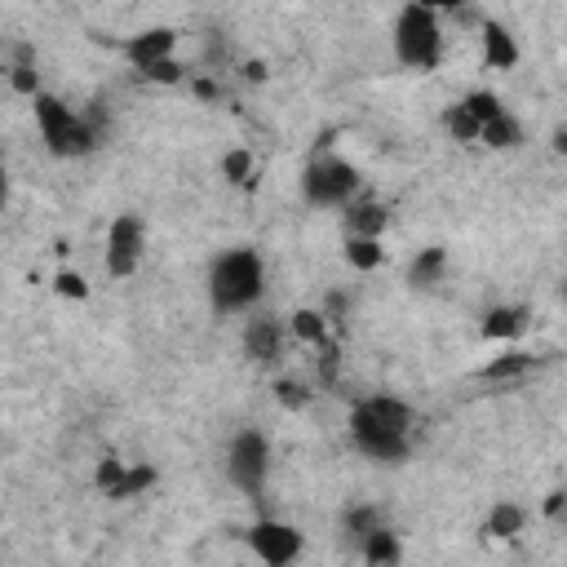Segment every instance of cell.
Segmentation results:
<instances>
[{"label":"cell","mask_w":567,"mask_h":567,"mask_svg":"<svg viewBox=\"0 0 567 567\" xmlns=\"http://www.w3.org/2000/svg\"><path fill=\"white\" fill-rule=\"evenodd\" d=\"M408 430H412V408L390 395L364 399L350 412V439L359 452L377 461H404L408 457Z\"/></svg>","instance_id":"1"},{"label":"cell","mask_w":567,"mask_h":567,"mask_svg":"<svg viewBox=\"0 0 567 567\" xmlns=\"http://www.w3.org/2000/svg\"><path fill=\"white\" fill-rule=\"evenodd\" d=\"M262 284H266V271H262V257L253 249L222 253L209 275V293L218 311H244V306H253L262 297Z\"/></svg>","instance_id":"2"},{"label":"cell","mask_w":567,"mask_h":567,"mask_svg":"<svg viewBox=\"0 0 567 567\" xmlns=\"http://www.w3.org/2000/svg\"><path fill=\"white\" fill-rule=\"evenodd\" d=\"M36 120H40V133H45L54 156H89V151L102 142V120L98 116L80 120L76 111L63 107V102L49 98V94L36 98Z\"/></svg>","instance_id":"3"},{"label":"cell","mask_w":567,"mask_h":567,"mask_svg":"<svg viewBox=\"0 0 567 567\" xmlns=\"http://www.w3.org/2000/svg\"><path fill=\"white\" fill-rule=\"evenodd\" d=\"M395 54L404 67L430 71L443 58V32H439V14L430 5H404L395 18Z\"/></svg>","instance_id":"4"},{"label":"cell","mask_w":567,"mask_h":567,"mask_svg":"<svg viewBox=\"0 0 567 567\" xmlns=\"http://www.w3.org/2000/svg\"><path fill=\"white\" fill-rule=\"evenodd\" d=\"M302 191L311 204H355L359 173H355V164H346L337 156H315L302 178Z\"/></svg>","instance_id":"5"},{"label":"cell","mask_w":567,"mask_h":567,"mask_svg":"<svg viewBox=\"0 0 567 567\" xmlns=\"http://www.w3.org/2000/svg\"><path fill=\"white\" fill-rule=\"evenodd\" d=\"M226 470H231L235 488L257 497L266 483V470H271V452H266V439L257 435V430H244V435H235L231 443V457H226Z\"/></svg>","instance_id":"6"},{"label":"cell","mask_w":567,"mask_h":567,"mask_svg":"<svg viewBox=\"0 0 567 567\" xmlns=\"http://www.w3.org/2000/svg\"><path fill=\"white\" fill-rule=\"evenodd\" d=\"M142 244H147L142 222L133 218V213H120L107 231V271L116 275V280H125V275H133L142 266Z\"/></svg>","instance_id":"7"},{"label":"cell","mask_w":567,"mask_h":567,"mask_svg":"<svg viewBox=\"0 0 567 567\" xmlns=\"http://www.w3.org/2000/svg\"><path fill=\"white\" fill-rule=\"evenodd\" d=\"M249 550L262 559L266 567H288L302 554V532L288 528V523H253L249 528Z\"/></svg>","instance_id":"8"},{"label":"cell","mask_w":567,"mask_h":567,"mask_svg":"<svg viewBox=\"0 0 567 567\" xmlns=\"http://www.w3.org/2000/svg\"><path fill=\"white\" fill-rule=\"evenodd\" d=\"M173 45H178V32H169V27H151V32L125 40V54L138 71H147V67L164 63V58H173Z\"/></svg>","instance_id":"9"},{"label":"cell","mask_w":567,"mask_h":567,"mask_svg":"<svg viewBox=\"0 0 567 567\" xmlns=\"http://www.w3.org/2000/svg\"><path fill=\"white\" fill-rule=\"evenodd\" d=\"M346 226H350V235L355 240H381V231L390 226V209L381 200H355V204H346Z\"/></svg>","instance_id":"10"},{"label":"cell","mask_w":567,"mask_h":567,"mask_svg":"<svg viewBox=\"0 0 567 567\" xmlns=\"http://www.w3.org/2000/svg\"><path fill=\"white\" fill-rule=\"evenodd\" d=\"M244 350H249L257 364H275L284 355V328L275 319H253L244 328Z\"/></svg>","instance_id":"11"},{"label":"cell","mask_w":567,"mask_h":567,"mask_svg":"<svg viewBox=\"0 0 567 567\" xmlns=\"http://www.w3.org/2000/svg\"><path fill=\"white\" fill-rule=\"evenodd\" d=\"M483 63L497 71H510L519 63V45H514V36L501 23H483Z\"/></svg>","instance_id":"12"},{"label":"cell","mask_w":567,"mask_h":567,"mask_svg":"<svg viewBox=\"0 0 567 567\" xmlns=\"http://www.w3.org/2000/svg\"><path fill=\"white\" fill-rule=\"evenodd\" d=\"M536 368V355H523V350H510V355H497V359H488L483 364V381H492V386H505V381H519V377H528Z\"/></svg>","instance_id":"13"},{"label":"cell","mask_w":567,"mask_h":567,"mask_svg":"<svg viewBox=\"0 0 567 567\" xmlns=\"http://www.w3.org/2000/svg\"><path fill=\"white\" fill-rule=\"evenodd\" d=\"M359 550H364V563L368 567H399V536L390 532V528H377L373 536H364L359 541Z\"/></svg>","instance_id":"14"},{"label":"cell","mask_w":567,"mask_h":567,"mask_svg":"<svg viewBox=\"0 0 567 567\" xmlns=\"http://www.w3.org/2000/svg\"><path fill=\"white\" fill-rule=\"evenodd\" d=\"M523 319H528V311H519V306H497V311L483 315V337L488 342H510V337L523 333Z\"/></svg>","instance_id":"15"},{"label":"cell","mask_w":567,"mask_h":567,"mask_svg":"<svg viewBox=\"0 0 567 567\" xmlns=\"http://www.w3.org/2000/svg\"><path fill=\"white\" fill-rule=\"evenodd\" d=\"M288 328H293L297 342L306 346H328V315L324 311H293V319H288Z\"/></svg>","instance_id":"16"},{"label":"cell","mask_w":567,"mask_h":567,"mask_svg":"<svg viewBox=\"0 0 567 567\" xmlns=\"http://www.w3.org/2000/svg\"><path fill=\"white\" fill-rule=\"evenodd\" d=\"M483 147H492V151H510V147H519L523 142V129H519V120L505 111L501 120H492V125H483Z\"/></svg>","instance_id":"17"},{"label":"cell","mask_w":567,"mask_h":567,"mask_svg":"<svg viewBox=\"0 0 567 567\" xmlns=\"http://www.w3.org/2000/svg\"><path fill=\"white\" fill-rule=\"evenodd\" d=\"M523 519H528V514H523L519 505H497V510L488 514V536H497V541H510V536L523 532Z\"/></svg>","instance_id":"18"},{"label":"cell","mask_w":567,"mask_h":567,"mask_svg":"<svg viewBox=\"0 0 567 567\" xmlns=\"http://www.w3.org/2000/svg\"><path fill=\"white\" fill-rule=\"evenodd\" d=\"M461 107L470 111L479 125H492V120H501L505 116V107H501V98L497 94H488V89H474V94L461 98Z\"/></svg>","instance_id":"19"},{"label":"cell","mask_w":567,"mask_h":567,"mask_svg":"<svg viewBox=\"0 0 567 567\" xmlns=\"http://www.w3.org/2000/svg\"><path fill=\"white\" fill-rule=\"evenodd\" d=\"M443 125H448L452 142H479V138H483V125L470 116L466 107H461V102H457V107H448V116H443Z\"/></svg>","instance_id":"20"},{"label":"cell","mask_w":567,"mask_h":567,"mask_svg":"<svg viewBox=\"0 0 567 567\" xmlns=\"http://www.w3.org/2000/svg\"><path fill=\"white\" fill-rule=\"evenodd\" d=\"M443 249H426V253H417V262H412V271H408V280L417 284V288H426V284H439V275H443Z\"/></svg>","instance_id":"21"},{"label":"cell","mask_w":567,"mask_h":567,"mask_svg":"<svg viewBox=\"0 0 567 567\" xmlns=\"http://www.w3.org/2000/svg\"><path fill=\"white\" fill-rule=\"evenodd\" d=\"M346 262L355 266V271H377L381 266V240H355V235H350L346 240Z\"/></svg>","instance_id":"22"},{"label":"cell","mask_w":567,"mask_h":567,"mask_svg":"<svg viewBox=\"0 0 567 567\" xmlns=\"http://www.w3.org/2000/svg\"><path fill=\"white\" fill-rule=\"evenodd\" d=\"M253 169H257V164H253V156H249V151H226V160H222V173H226V182H231V187H249V182H253Z\"/></svg>","instance_id":"23"},{"label":"cell","mask_w":567,"mask_h":567,"mask_svg":"<svg viewBox=\"0 0 567 567\" xmlns=\"http://www.w3.org/2000/svg\"><path fill=\"white\" fill-rule=\"evenodd\" d=\"M377 528H386V523H381V514L373 510V505H355V510H346V532L355 536V541L373 536Z\"/></svg>","instance_id":"24"},{"label":"cell","mask_w":567,"mask_h":567,"mask_svg":"<svg viewBox=\"0 0 567 567\" xmlns=\"http://www.w3.org/2000/svg\"><path fill=\"white\" fill-rule=\"evenodd\" d=\"M9 85H14L18 94H32V98H40V94H36V67H32V49H18V63L9 67Z\"/></svg>","instance_id":"25"},{"label":"cell","mask_w":567,"mask_h":567,"mask_svg":"<svg viewBox=\"0 0 567 567\" xmlns=\"http://www.w3.org/2000/svg\"><path fill=\"white\" fill-rule=\"evenodd\" d=\"M151 483H156V470H151V466H129L125 483H120V488L111 492V501H129V497H138V492H147Z\"/></svg>","instance_id":"26"},{"label":"cell","mask_w":567,"mask_h":567,"mask_svg":"<svg viewBox=\"0 0 567 567\" xmlns=\"http://www.w3.org/2000/svg\"><path fill=\"white\" fill-rule=\"evenodd\" d=\"M125 474H129V466H125V461H120V457H107V461H98V474H94V483H98V488H102V492H107V497H111V492H116L120 483H125Z\"/></svg>","instance_id":"27"},{"label":"cell","mask_w":567,"mask_h":567,"mask_svg":"<svg viewBox=\"0 0 567 567\" xmlns=\"http://www.w3.org/2000/svg\"><path fill=\"white\" fill-rule=\"evenodd\" d=\"M275 399H280L284 408H306L311 404V390H306L302 381H293V377H280L275 381Z\"/></svg>","instance_id":"28"},{"label":"cell","mask_w":567,"mask_h":567,"mask_svg":"<svg viewBox=\"0 0 567 567\" xmlns=\"http://www.w3.org/2000/svg\"><path fill=\"white\" fill-rule=\"evenodd\" d=\"M142 80H151V85H182V80H187V67L173 63V58H164V63L142 71Z\"/></svg>","instance_id":"29"},{"label":"cell","mask_w":567,"mask_h":567,"mask_svg":"<svg viewBox=\"0 0 567 567\" xmlns=\"http://www.w3.org/2000/svg\"><path fill=\"white\" fill-rule=\"evenodd\" d=\"M54 288H58V293H63V297H76V302H80V297H89V284H85V280H80V275H76V271H58V280H54Z\"/></svg>","instance_id":"30"},{"label":"cell","mask_w":567,"mask_h":567,"mask_svg":"<svg viewBox=\"0 0 567 567\" xmlns=\"http://www.w3.org/2000/svg\"><path fill=\"white\" fill-rule=\"evenodd\" d=\"M195 98H200V102H218L222 98V89H218V80H195Z\"/></svg>","instance_id":"31"},{"label":"cell","mask_w":567,"mask_h":567,"mask_svg":"<svg viewBox=\"0 0 567 567\" xmlns=\"http://www.w3.org/2000/svg\"><path fill=\"white\" fill-rule=\"evenodd\" d=\"M545 514H550V519H563V514H567V492H550V501H545Z\"/></svg>","instance_id":"32"},{"label":"cell","mask_w":567,"mask_h":567,"mask_svg":"<svg viewBox=\"0 0 567 567\" xmlns=\"http://www.w3.org/2000/svg\"><path fill=\"white\" fill-rule=\"evenodd\" d=\"M244 76L262 85V80H266V63H257V58H253V63H244Z\"/></svg>","instance_id":"33"},{"label":"cell","mask_w":567,"mask_h":567,"mask_svg":"<svg viewBox=\"0 0 567 567\" xmlns=\"http://www.w3.org/2000/svg\"><path fill=\"white\" fill-rule=\"evenodd\" d=\"M554 151H559V156H567V129H554Z\"/></svg>","instance_id":"34"},{"label":"cell","mask_w":567,"mask_h":567,"mask_svg":"<svg viewBox=\"0 0 567 567\" xmlns=\"http://www.w3.org/2000/svg\"><path fill=\"white\" fill-rule=\"evenodd\" d=\"M563 302H567V284H563Z\"/></svg>","instance_id":"35"},{"label":"cell","mask_w":567,"mask_h":567,"mask_svg":"<svg viewBox=\"0 0 567 567\" xmlns=\"http://www.w3.org/2000/svg\"><path fill=\"white\" fill-rule=\"evenodd\" d=\"M563 523H567V514H563Z\"/></svg>","instance_id":"36"}]
</instances>
